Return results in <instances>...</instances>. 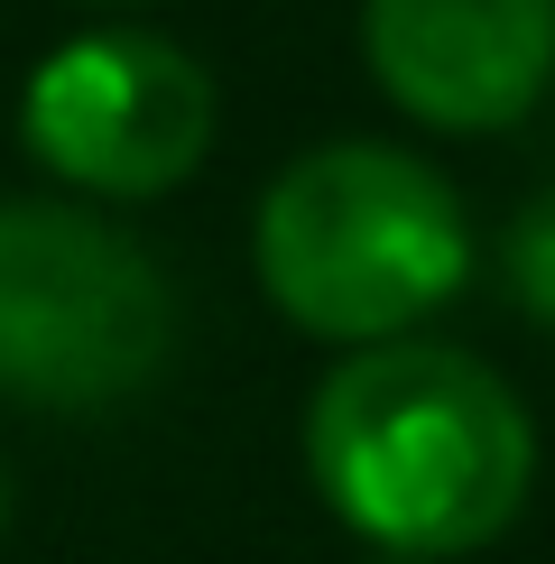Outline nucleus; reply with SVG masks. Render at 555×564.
<instances>
[{
  "mask_svg": "<svg viewBox=\"0 0 555 564\" xmlns=\"http://www.w3.org/2000/svg\"><path fill=\"white\" fill-rule=\"evenodd\" d=\"M19 139L84 195H167L214 149V75L157 29H84L29 75Z\"/></svg>",
  "mask_w": 555,
  "mask_h": 564,
  "instance_id": "obj_4",
  "label": "nucleus"
},
{
  "mask_svg": "<svg viewBox=\"0 0 555 564\" xmlns=\"http://www.w3.org/2000/svg\"><path fill=\"white\" fill-rule=\"evenodd\" d=\"M176 343L157 260L84 204H0V389L29 408H111Z\"/></svg>",
  "mask_w": 555,
  "mask_h": 564,
  "instance_id": "obj_3",
  "label": "nucleus"
},
{
  "mask_svg": "<svg viewBox=\"0 0 555 564\" xmlns=\"http://www.w3.org/2000/svg\"><path fill=\"white\" fill-rule=\"evenodd\" d=\"M500 278H509V305L555 334V185H537V195L509 214V231H500Z\"/></svg>",
  "mask_w": 555,
  "mask_h": 564,
  "instance_id": "obj_6",
  "label": "nucleus"
},
{
  "mask_svg": "<svg viewBox=\"0 0 555 564\" xmlns=\"http://www.w3.org/2000/svg\"><path fill=\"white\" fill-rule=\"evenodd\" d=\"M463 204L407 149L334 139L260 195V288L296 334L399 343L463 288Z\"/></svg>",
  "mask_w": 555,
  "mask_h": 564,
  "instance_id": "obj_2",
  "label": "nucleus"
},
{
  "mask_svg": "<svg viewBox=\"0 0 555 564\" xmlns=\"http://www.w3.org/2000/svg\"><path fill=\"white\" fill-rule=\"evenodd\" d=\"M370 564H426V555H370Z\"/></svg>",
  "mask_w": 555,
  "mask_h": 564,
  "instance_id": "obj_7",
  "label": "nucleus"
},
{
  "mask_svg": "<svg viewBox=\"0 0 555 564\" xmlns=\"http://www.w3.org/2000/svg\"><path fill=\"white\" fill-rule=\"evenodd\" d=\"M0 509H10V490H0Z\"/></svg>",
  "mask_w": 555,
  "mask_h": 564,
  "instance_id": "obj_8",
  "label": "nucleus"
},
{
  "mask_svg": "<svg viewBox=\"0 0 555 564\" xmlns=\"http://www.w3.org/2000/svg\"><path fill=\"white\" fill-rule=\"evenodd\" d=\"M361 56L426 130H509L555 84V0H361Z\"/></svg>",
  "mask_w": 555,
  "mask_h": 564,
  "instance_id": "obj_5",
  "label": "nucleus"
},
{
  "mask_svg": "<svg viewBox=\"0 0 555 564\" xmlns=\"http://www.w3.org/2000/svg\"><path fill=\"white\" fill-rule=\"evenodd\" d=\"M306 473L370 555H472L519 519L537 426L491 361L445 343H370L324 370L306 408Z\"/></svg>",
  "mask_w": 555,
  "mask_h": 564,
  "instance_id": "obj_1",
  "label": "nucleus"
}]
</instances>
